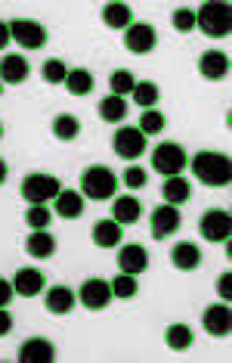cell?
Instances as JSON below:
<instances>
[{"label":"cell","mask_w":232,"mask_h":363,"mask_svg":"<svg viewBox=\"0 0 232 363\" xmlns=\"http://www.w3.org/2000/svg\"><path fill=\"white\" fill-rule=\"evenodd\" d=\"M74 301H78V295H74L69 286H50L44 292V308L53 313V317H65L69 311H74Z\"/></svg>","instance_id":"e0dca14e"},{"label":"cell","mask_w":232,"mask_h":363,"mask_svg":"<svg viewBox=\"0 0 232 363\" xmlns=\"http://www.w3.org/2000/svg\"><path fill=\"white\" fill-rule=\"evenodd\" d=\"M202 323L214 338H226L232 333V311L229 304H211L202 313Z\"/></svg>","instance_id":"5bb4252c"},{"label":"cell","mask_w":232,"mask_h":363,"mask_svg":"<svg viewBox=\"0 0 232 363\" xmlns=\"http://www.w3.org/2000/svg\"><path fill=\"white\" fill-rule=\"evenodd\" d=\"M28 75H31V65L25 56L10 53L0 60V81H4V84H25Z\"/></svg>","instance_id":"ac0fdd59"},{"label":"cell","mask_w":232,"mask_h":363,"mask_svg":"<svg viewBox=\"0 0 232 363\" xmlns=\"http://www.w3.org/2000/svg\"><path fill=\"white\" fill-rule=\"evenodd\" d=\"M170 26L177 28L180 35H189V31H195V10H189V6H180V10H173Z\"/></svg>","instance_id":"d590c367"},{"label":"cell","mask_w":232,"mask_h":363,"mask_svg":"<svg viewBox=\"0 0 232 363\" xmlns=\"http://www.w3.org/2000/svg\"><path fill=\"white\" fill-rule=\"evenodd\" d=\"M118 270L121 274H130V277H139L149 270V252L143 249V245L130 242L124 245V249L118 252Z\"/></svg>","instance_id":"9a60e30c"},{"label":"cell","mask_w":232,"mask_h":363,"mask_svg":"<svg viewBox=\"0 0 232 363\" xmlns=\"http://www.w3.org/2000/svg\"><path fill=\"white\" fill-rule=\"evenodd\" d=\"M0 137H4V125H0Z\"/></svg>","instance_id":"7bdbcfd3"},{"label":"cell","mask_w":232,"mask_h":363,"mask_svg":"<svg viewBox=\"0 0 232 363\" xmlns=\"http://www.w3.org/2000/svg\"><path fill=\"white\" fill-rule=\"evenodd\" d=\"M124 239V227L115 224V220H96L93 224V245H99V249H118Z\"/></svg>","instance_id":"cb8c5ba5"},{"label":"cell","mask_w":232,"mask_h":363,"mask_svg":"<svg viewBox=\"0 0 232 363\" xmlns=\"http://www.w3.org/2000/svg\"><path fill=\"white\" fill-rule=\"evenodd\" d=\"M109 87H112V96H127L130 90L137 87V78H134V72H130V69H118V72H112V78H109Z\"/></svg>","instance_id":"1f68e13d"},{"label":"cell","mask_w":232,"mask_h":363,"mask_svg":"<svg viewBox=\"0 0 232 363\" xmlns=\"http://www.w3.org/2000/svg\"><path fill=\"white\" fill-rule=\"evenodd\" d=\"M118 193V174L105 164H90L81 174V196L93 202H109Z\"/></svg>","instance_id":"7a4b0ae2"},{"label":"cell","mask_w":232,"mask_h":363,"mask_svg":"<svg viewBox=\"0 0 232 363\" xmlns=\"http://www.w3.org/2000/svg\"><path fill=\"white\" fill-rule=\"evenodd\" d=\"M198 72L208 81H223L229 75V56L223 50H204L202 60H198Z\"/></svg>","instance_id":"d6986e66"},{"label":"cell","mask_w":232,"mask_h":363,"mask_svg":"<svg viewBox=\"0 0 232 363\" xmlns=\"http://www.w3.org/2000/svg\"><path fill=\"white\" fill-rule=\"evenodd\" d=\"M124 47L137 56H149L158 47V31L149 26V22H134V26L124 31Z\"/></svg>","instance_id":"9c48e42d"},{"label":"cell","mask_w":232,"mask_h":363,"mask_svg":"<svg viewBox=\"0 0 232 363\" xmlns=\"http://www.w3.org/2000/svg\"><path fill=\"white\" fill-rule=\"evenodd\" d=\"M143 134H149V137H155V134H161L164 128H168V118L158 112V109H146L143 115H139V125H137Z\"/></svg>","instance_id":"d6a6232c"},{"label":"cell","mask_w":232,"mask_h":363,"mask_svg":"<svg viewBox=\"0 0 232 363\" xmlns=\"http://www.w3.org/2000/svg\"><path fill=\"white\" fill-rule=\"evenodd\" d=\"M103 22L109 28H115V31H127L130 26H134V10H130L127 4H105L103 6Z\"/></svg>","instance_id":"d4e9b609"},{"label":"cell","mask_w":232,"mask_h":363,"mask_svg":"<svg viewBox=\"0 0 232 363\" xmlns=\"http://www.w3.org/2000/svg\"><path fill=\"white\" fill-rule=\"evenodd\" d=\"M170 261H173V267H177V270H186V274H189V270L202 267L204 255H202V249H198L195 242H180V245H173Z\"/></svg>","instance_id":"603a6c76"},{"label":"cell","mask_w":232,"mask_h":363,"mask_svg":"<svg viewBox=\"0 0 232 363\" xmlns=\"http://www.w3.org/2000/svg\"><path fill=\"white\" fill-rule=\"evenodd\" d=\"M13 295H16V292H13V279H4V277H0V308H6Z\"/></svg>","instance_id":"74e56055"},{"label":"cell","mask_w":232,"mask_h":363,"mask_svg":"<svg viewBox=\"0 0 232 363\" xmlns=\"http://www.w3.org/2000/svg\"><path fill=\"white\" fill-rule=\"evenodd\" d=\"M149 224H152V239H168L170 233H177L180 224H183V218H180V208H173V205H158V208L152 211V218H149Z\"/></svg>","instance_id":"8fae6325"},{"label":"cell","mask_w":232,"mask_h":363,"mask_svg":"<svg viewBox=\"0 0 232 363\" xmlns=\"http://www.w3.org/2000/svg\"><path fill=\"white\" fill-rule=\"evenodd\" d=\"M53 214H59L62 220H78L84 214V196L74 189H59V196L53 199Z\"/></svg>","instance_id":"ffe728a7"},{"label":"cell","mask_w":232,"mask_h":363,"mask_svg":"<svg viewBox=\"0 0 232 363\" xmlns=\"http://www.w3.org/2000/svg\"><path fill=\"white\" fill-rule=\"evenodd\" d=\"M93 75H90L87 69H69V78H65V90H69L71 96H87L93 94Z\"/></svg>","instance_id":"f1b7e54d"},{"label":"cell","mask_w":232,"mask_h":363,"mask_svg":"<svg viewBox=\"0 0 232 363\" xmlns=\"http://www.w3.org/2000/svg\"><path fill=\"white\" fill-rule=\"evenodd\" d=\"M146 134L139 128H118L115 130V137H112V150H115V155H118V159H139V155L146 152Z\"/></svg>","instance_id":"52a82bcc"},{"label":"cell","mask_w":232,"mask_h":363,"mask_svg":"<svg viewBox=\"0 0 232 363\" xmlns=\"http://www.w3.org/2000/svg\"><path fill=\"white\" fill-rule=\"evenodd\" d=\"M25 252L37 261H47L56 255V236L50 230H35L28 239H25Z\"/></svg>","instance_id":"7402d4cb"},{"label":"cell","mask_w":232,"mask_h":363,"mask_svg":"<svg viewBox=\"0 0 232 363\" xmlns=\"http://www.w3.org/2000/svg\"><path fill=\"white\" fill-rule=\"evenodd\" d=\"M195 28H202L208 38H226L232 31V6L211 0L195 10Z\"/></svg>","instance_id":"3957f363"},{"label":"cell","mask_w":232,"mask_h":363,"mask_svg":"<svg viewBox=\"0 0 232 363\" xmlns=\"http://www.w3.org/2000/svg\"><path fill=\"white\" fill-rule=\"evenodd\" d=\"M10 333H13V317H10V311L6 308H0V338L10 335Z\"/></svg>","instance_id":"ab89813d"},{"label":"cell","mask_w":232,"mask_h":363,"mask_svg":"<svg viewBox=\"0 0 232 363\" xmlns=\"http://www.w3.org/2000/svg\"><path fill=\"white\" fill-rule=\"evenodd\" d=\"M0 94H4V84H0Z\"/></svg>","instance_id":"ee69618b"},{"label":"cell","mask_w":232,"mask_h":363,"mask_svg":"<svg viewBox=\"0 0 232 363\" xmlns=\"http://www.w3.org/2000/svg\"><path fill=\"white\" fill-rule=\"evenodd\" d=\"M56 360V345L50 338H28L19 345V363H53Z\"/></svg>","instance_id":"4fadbf2b"},{"label":"cell","mask_w":232,"mask_h":363,"mask_svg":"<svg viewBox=\"0 0 232 363\" xmlns=\"http://www.w3.org/2000/svg\"><path fill=\"white\" fill-rule=\"evenodd\" d=\"M81 134V121L74 115H56L53 118V137L62 140V143H71Z\"/></svg>","instance_id":"f546056e"},{"label":"cell","mask_w":232,"mask_h":363,"mask_svg":"<svg viewBox=\"0 0 232 363\" xmlns=\"http://www.w3.org/2000/svg\"><path fill=\"white\" fill-rule=\"evenodd\" d=\"M217 292L223 295V298H232V274H223L220 279H217Z\"/></svg>","instance_id":"f35d334b"},{"label":"cell","mask_w":232,"mask_h":363,"mask_svg":"<svg viewBox=\"0 0 232 363\" xmlns=\"http://www.w3.org/2000/svg\"><path fill=\"white\" fill-rule=\"evenodd\" d=\"M192 174L198 177V184L211 186V189H220V186H229L232 180V162L226 152H214V150H202L198 155H192Z\"/></svg>","instance_id":"6da1fadb"},{"label":"cell","mask_w":232,"mask_h":363,"mask_svg":"<svg viewBox=\"0 0 232 363\" xmlns=\"http://www.w3.org/2000/svg\"><path fill=\"white\" fill-rule=\"evenodd\" d=\"M6 26H10V38L22 50H40V47L47 44V28L35 19H13V22H6Z\"/></svg>","instance_id":"8992f818"},{"label":"cell","mask_w":232,"mask_h":363,"mask_svg":"<svg viewBox=\"0 0 232 363\" xmlns=\"http://www.w3.org/2000/svg\"><path fill=\"white\" fill-rule=\"evenodd\" d=\"M78 301L84 304L87 311H105L109 308V301H112V286H109V279H84L78 289Z\"/></svg>","instance_id":"30bf717a"},{"label":"cell","mask_w":232,"mask_h":363,"mask_svg":"<svg viewBox=\"0 0 232 363\" xmlns=\"http://www.w3.org/2000/svg\"><path fill=\"white\" fill-rule=\"evenodd\" d=\"M143 218V202L137 196H115L112 199V220L121 227H130Z\"/></svg>","instance_id":"2e32d148"},{"label":"cell","mask_w":232,"mask_h":363,"mask_svg":"<svg viewBox=\"0 0 232 363\" xmlns=\"http://www.w3.org/2000/svg\"><path fill=\"white\" fill-rule=\"evenodd\" d=\"M44 289H47L44 270H37V267L16 270V277H13V292L16 295H22V298H35V295H40Z\"/></svg>","instance_id":"7c38bea8"},{"label":"cell","mask_w":232,"mask_h":363,"mask_svg":"<svg viewBox=\"0 0 232 363\" xmlns=\"http://www.w3.org/2000/svg\"><path fill=\"white\" fill-rule=\"evenodd\" d=\"M40 75H44L47 84H65V78H69V65L62 60H47L44 69H40Z\"/></svg>","instance_id":"e575fe53"},{"label":"cell","mask_w":232,"mask_h":363,"mask_svg":"<svg viewBox=\"0 0 232 363\" xmlns=\"http://www.w3.org/2000/svg\"><path fill=\"white\" fill-rule=\"evenodd\" d=\"M59 180H56L53 174H28L22 180V186H19V193H22V199L28 202V205H47V202H53L56 196H59Z\"/></svg>","instance_id":"5b68a950"},{"label":"cell","mask_w":232,"mask_h":363,"mask_svg":"<svg viewBox=\"0 0 232 363\" xmlns=\"http://www.w3.org/2000/svg\"><path fill=\"white\" fill-rule=\"evenodd\" d=\"M109 286H112V298H121V301L134 298V295L139 292V283H137V277H130V274H121V270H118V277H115V279H109Z\"/></svg>","instance_id":"4dcf8cb0"},{"label":"cell","mask_w":232,"mask_h":363,"mask_svg":"<svg viewBox=\"0 0 232 363\" xmlns=\"http://www.w3.org/2000/svg\"><path fill=\"white\" fill-rule=\"evenodd\" d=\"M192 342H195V333L186 323H170L164 329V345H168L170 351H189Z\"/></svg>","instance_id":"484cf974"},{"label":"cell","mask_w":232,"mask_h":363,"mask_svg":"<svg viewBox=\"0 0 232 363\" xmlns=\"http://www.w3.org/2000/svg\"><path fill=\"white\" fill-rule=\"evenodd\" d=\"M10 40H13V38H10V26H6V22H0V50H4Z\"/></svg>","instance_id":"60d3db41"},{"label":"cell","mask_w":232,"mask_h":363,"mask_svg":"<svg viewBox=\"0 0 232 363\" xmlns=\"http://www.w3.org/2000/svg\"><path fill=\"white\" fill-rule=\"evenodd\" d=\"M186 164H189L186 150L180 143H173V140H164L152 150V171L161 177H177Z\"/></svg>","instance_id":"277c9868"},{"label":"cell","mask_w":232,"mask_h":363,"mask_svg":"<svg viewBox=\"0 0 232 363\" xmlns=\"http://www.w3.org/2000/svg\"><path fill=\"white\" fill-rule=\"evenodd\" d=\"M6 174H10V168H6V162L0 159V186H4V180H6Z\"/></svg>","instance_id":"b9f144b4"},{"label":"cell","mask_w":232,"mask_h":363,"mask_svg":"<svg viewBox=\"0 0 232 363\" xmlns=\"http://www.w3.org/2000/svg\"><path fill=\"white\" fill-rule=\"evenodd\" d=\"M161 196H164V202L173 205V208H180V205H186L189 199H192V184H189L186 177H164V184H161Z\"/></svg>","instance_id":"44dd1931"},{"label":"cell","mask_w":232,"mask_h":363,"mask_svg":"<svg viewBox=\"0 0 232 363\" xmlns=\"http://www.w3.org/2000/svg\"><path fill=\"white\" fill-rule=\"evenodd\" d=\"M127 100L124 96H105V100H99V118L109 121V125H121L124 118H127Z\"/></svg>","instance_id":"4316f807"},{"label":"cell","mask_w":232,"mask_h":363,"mask_svg":"<svg viewBox=\"0 0 232 363\" xmlns=\"http://www.w3.org/2000/svg\"><path fill=\"white\" fill-rule=\"evenodd\" d=\"M25 224L31 230H50V224H53V211H50L47 205H31V208L25 211Z\"/></svg>","instance_id":"836d02e7"},{"label":"cell","mask_w":232,"mask_h":363,"mask_svg":"<svg viewBox=\"0 0 232 363\" xmlns=\"http://www.w3.org/2000/svg\"><path fill=\"white\" fill-rule=\"evenodd\" d=\"M198 230H202V236L208 239V242L220 245L226 242L229 233H232V218L226 208H211L202 214V220H198Z\"/></svg>","instance_id":"ba28073f"},{"label":"cell","mask_w":232,"mask_h":363,"mask_svg":"<svg viewBox=\"0 0 232 363\" xmlns=\"http://www.w3.org/2000/svg\"><path fill=\"white\" fill-rule=\"evenodd\" d=\"M130 96H134V103L146 112V109H155V106H158L161 90H158V84H155V81H137V87L130 90Z\"/></svg>","instance_id":"83f0119b"},{"label":"cell","mask_w":232,"mask_h":363,"mask_svg":"<svg viewBox=\"0 0 232 363\" xmlns=\"http://www.w3.org/2000/svg\"><path fill=\"white\" fill-rule=\"evenodd\" d=\"M146 180H149V174H146V168H139V164H130V168L124 171V186L127 189H143Z\"/></svg>","instance_id":"8d00e7d4"}]
</instances>
